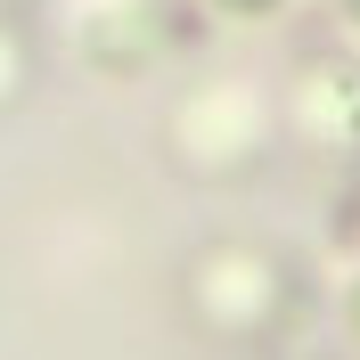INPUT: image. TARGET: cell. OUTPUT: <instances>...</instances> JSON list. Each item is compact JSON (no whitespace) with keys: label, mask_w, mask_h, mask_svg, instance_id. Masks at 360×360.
I'll return each instance as SVG.
<instances>
[{"label":"cell","mask_w":360,"mask_h":360,"mask_svg":"<svg viewBox=\"0 0 360 360\" xmlns=\"http://www.w3.org/2000/svg\"><path fill=\"white\" fill-rule=\"evenodd\" d=\"M229 8H238V17H262V8H270V0H229Z\"/></svg>","instance_id":"6da1fadb"},{"label":"cell","mask_w":360,"mask_h":360,"mask_svg":"<svg viewBox=\"0 0 360 360\" xmlns=\"http://www.w3.org/2000/svg\"><path fill=\"white\" fill-rule=\"evenodd\" d=\"M352 319H360V295H352Z\"/></svg>","instance_id":"7a4b0ae2"},{"label":"cell","mask_w":360,"mask_h":360,"mask_svg":"<svg viewBox=\"0 0 360 360\" xmlns=\"http://www.w3.org/2000/svg\"><path fill=\"white\" fill-rule=\"evenodd\" d=\"M352 8H360V0H352Z\"/></svg>","instance_id":"3957f363"}]
</instances>
